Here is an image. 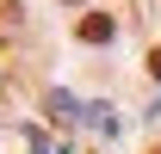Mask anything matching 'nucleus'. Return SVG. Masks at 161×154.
Returning <instances> with one entry per match:
<instances>
[{
    "mask_svg": "<svg viewBox=\"0 0 161 154\" xmlns=\"http://www.w3.org/2000/svg\"><path fill=\"white\" fill-rule=\"evenodd\" d=\"M75 31H80V43H112V19H105V13H87Z\"/></svg>",
    "mask_w": 161,
    "mask_h": 154,
    "instance_id": "f257e3e1",
    "label": "nucleus"
},
{
    "mask_svg": "<svg viewBox=\"0 0 161 154\" xmlns=\"http://www.w3.org/2000/svg\"><path fill=\"white\" fill-rule=\"evenodd\" d=\"M149 154H161V142H155V148H149Z\"/></svg>",
    "mask_w": 161,
    "mask_h": 154,
    "instance_id": "7ed1b4c3",
    "label": "nucleus"
},
{
    "mask_svg": "<svg viewBox=\"0 0 161 154\" xmlns=\"http://www.w3.org/2000/svg\"><path fill=\"white\" fill-rule=\"evenodd\" d=\"M142 68H149V74L161 80V49H149V62H142Z\"/></svg>",
    "mask_w": 161,
    "mask_h": 154,
    "instance_id": "f03ea898",
    "label": "nucleus"
}]
</instances>
